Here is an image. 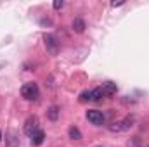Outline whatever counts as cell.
Returning <instances> with one entry per match:
<instances>
[{
  "instance_id": "cell-1",
  "label": "cell",
  "mask_w": 149,
  "mask_h": 147,
  "mask_svg": "<svg viewBox=\"0 0 149 147\" xmlns=\"http://www.w3.org/2000/svg\"><path fill=\"white\" fill-rule=\"evenodd\" d=\"M21 95L24 101H37L40 97V88L35 81H30V83H24L21 87Z\"/></svg>"
},
{
  "instance_id": "cell-2",
  "label": "cell",
  "mask_w": 149,
  "mask_h": 147,
  "mask_svg": "<svg viewBox=\"0 0 149 147\" xmlns=\"http://www.w3.org/2000/svg\"><path fill=\"white\" fill-rule=\"evenodd\" d=\"M85 116H87V119H88L92 125H95V126H101V125H104V121H106V116L102 114V111H97V109H88Z\"/></svg>"
},
{
  "instance_id": "cell-3",
  "label": "cell",
  "mask_w": 149,
  "mask_h": 147,
  "mask_svg": "<svg viewBox=\"0 0 149 147\" xmlns=\"http://www.w3.org/2000/svg\"><path fill=\"white\" fill-rule=\"evenodd\" d=\"M43 42H45V49L50 55H56L59 52V42L54 35H43Z\"/></svg>"
},
{
  "instance_id": "cell-4",
  "label": "cell",
  "mask_w": 149,
  "mask_h": 147,
  "mask_svg": "<svg viewBox=\"0 0 149 147\" xmlns=\"http://www.w3.org/2000/svg\"><path fill=\"white\" fill-rule=\"evenodd\" d=\"M23 130H24V133H26L28 137H33V133L40 130V128H38V119L35 118V116L28 118L26 123H24V128H23Z\"/></svg>"
},
{
  "instance_id": "cell-5",
  "label": "cell",
  "mask_w": 149,
  "mask_h": 147,
  "mask_svg": "<svg viewBox=\"0 0 149 147\" xmlns=\"http://www.w3.org/2000/svg\"><path fill=\"white\" fill-rule=\"evenodd\" d=\"M102 92H104V97H111L114 95L116 92H118V87H116V83H113V81H106V83H102Z\"/></svg>"
},
{
  "instance_id": "cell-6",
  "label": "cell",
  "mask_w": 149,
  "mask_h": 147,
  "mask_svg": "<svg viewBox=\"0 0 149 147\" xmlns=\"http://www.w3.org/2000/svg\"><path fill=\"white\" fill-rule=\"evenodd\" d=\"M71 28H73V31H76V33H83L85 31V21L81 17H74L73 23H71Z\"/></svg>"
},
{
  "instance_id": "cell-7",
  "label": "cell",
  "mask_w": 149,
  "mask_h": 147,
  "mask_svg": "<svg viewBox=\"0 0 149 147\" xmlns=\"http://www.w3.org/2000/svg\"><path fill=\"white\" fill-rule=\"evenodd\" d=\"M43 139H45V132H43V130L35 132L33 137H31V146H42V144H43Z\"/></svg>"
},
{
  "instance_id": "cell-8",
  "label": "cell",
  "mask_w": 149,
  "mask_h": 147,
  "mask_svg": "<svg viewBox=\"0 0 149 147\" xmlns=\"http://www.w3.org/2000/svg\"><path fill=\"white\" fill-rule=\"evenodd\" d=\"M102 99H104V92H102V88H101V87H97V88L90 90V101L99 102V101H102Z\"/></svg>"
},
{
  "instance_id": "cell-9",
  "label": "cell",
  "mask_w": 149,
  "mask_h": 147,
  "mask_svg": "<svg viewBox=\"0 0 149 147\" xmlns=\"http://www.w3.org/2000/svg\"><path fill=\"white\" fill-rule=\"evenodd\" d=\"M68 135H70V139H71V140H81V132H80L76 126H70Z\"/></svg>"
},
{
  "instance_id": "cell-10",
  "label": "cell",
  "mask_w": 149,
  "mask_h": 147,
  "mask_svg": "<svg viewBox=\"0 0 149 147\" xmlns=\"http://www.w3.org/2000/svg\"><path fill=\"white\" fill-rule=\"evenodd\" d=\"M47 116H49L50 121H56V119L59 118V107H57V106H52L50 109L47 111Z\"/></svg>"
},
{
  "instance_id": "cell-11",
  "label": "cell",
  "mask_w": 149,
  "mask_h": 147,
  "mask_svg": "<svg viewBox=\"0 0 149 147\" xmlns=\"http://www.w3.org/2000/svg\"><path fill=\"white\" fill-rule=\"evenodd\" d=\"M90 101V92H81L80 94V102H87Z\"/></svg>"
},
{
  "instance_id": "cell-12",
  "label": "cell",
  "mask_w": 149,
  "mask_h": 147,
  "mask_svg": "<svg viewBox=\"0 0 149 147\" xmlns=\"http://www.w3.org/2000/svg\"><path fill=\"white\" fill-rule=\"evenodd\" d=\"M52 5H54V9H56V10H59V9H63V5H64V2H63V0H56V2L52 3Z\"/></svg>"
},
{
  "instance_id": "cell-13",
  "label": "cell",
  "mask_w": 149,
  "mask_h": 147,
  "mask_svg": "<svg viewBox=\"0 0 149 147\" xmlns=\"http://www.w3.org/2000/svg\"><path fill=\"white\" fill-rule=\"evenodd\" d=\"M137 146H139V140H137V139H134V142H132V144L128 142V147H137Z\"/></svg>"
},
{
  "instance_id": "cell-14",
  "label": "cell",
  "mask_w": 149,
  "mask_h": 147,
  "mask_svg": "<svg viewBox=\"0 0 149 147\" xmlns=\"http://www.w3.org/2000/svg\"><path fill=\"white\" fill-rule=\"evenodd\" d=\"M125 2H111V5L113 7H120V5H123Z\"/></svg>"
},
{
  "instance_id": "cell-15",
  "label": "cell",
  "mask_w": 149,
  "mask_h": 147,
  "mask_svg": "<svg viewBox=\"0 0 149 147\" xmlns=\"http://www.w3.org/2000/svg\"><path fill=\"white\" fill-rule=\"evenodd\" d=\"M0 140H2V132H0Z\"/></svg>"
},
{
  "instance_id": "cell-16",
  "label": "cell",
  "mask_w": 149,
  "mask_h": 147,
  "mask_svg": "<svg viewBox=\"0 0 149 147\" xmlns=\"http://www.w3.org/2000/svg\"><path fill=\"white\" fill-rule=\"evenodd\" d=\"M95 147H102V146H95Z\"/></svg>"
},
{
  "instance_id": "cell-17",
  "label": "cell",
  "mask_w": 149,
  "mask_h": 147,
  "mask_svg": "<svg viewBox=\"0 0 149 147\" xmlns=\"http://www.w3.org/2000/svg\"><path fill=\"white\" fill-rule=\"evenodd\" d=\"M148 147H149V146H148Z\"/></svg>"
}]
</instances>
